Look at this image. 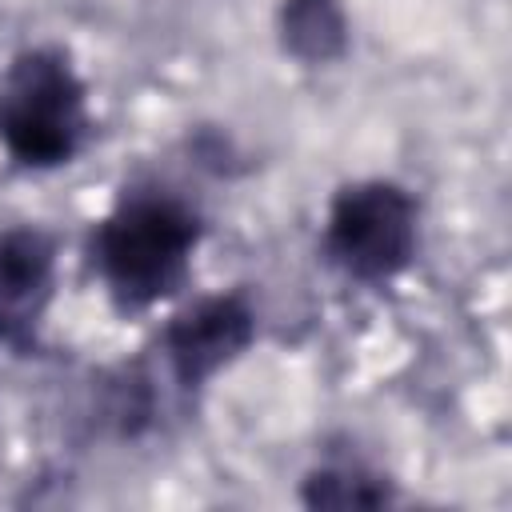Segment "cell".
<instances>
[{"mask_svg": "<svg viewBox=\"0 0 512 512\" xmlns=\"http://www.w3.org/2000/svg\"><path fill=\"white\" fill-rule=\"evenodd\" d=\"M196 216L168 196L124 200L92 236V256L120 304H152L180 288L196 248Z\"/></svg>", "mask_w": 512, "mask_h": 512, "instance_id": "obj_1", "label": "cell"}, {"mask_svg": "<svg viewBox=\"0 0 512 512\" xmlns=\"http://www.w3.org/2000/svg\"><path fill=\"white\" fill-rule=\"evenodd\" d=\"M84 84L52 48L16 56L0 84V140L28 168H56L84 140Z\"/></svg>", "mask_w": 512, "mask_h": 512, "instance_id": "obj_2", "label": "cell"}, {"mask_svg": "<svg viewBox=\"0 0 512 512\" xmlns=\"http://www.w3.org/2000/svg\"><path fill=\"white\" fill-rule=\"evenodd\" d=\"M328 256L356 280H388L416 252V204L404 188L384 180H364L332 200Z\"/></svg>", "mask_w": 512, "mask_h": 512, "instance_id": "obj_3", "label": "cell"}, {"mask_svg": "<svg viewBox=\"0 0 512 512\" xmlns=\"http://www.w3.org/2000/svg\"><path fill=\"white\" fill-rule=\"evenodd\" d=\"M252 332H256V320L240 296H208L168 324L164 348H168L172 372L184 384H200L224 364H232L252 344Z\"/></svg>", "mask_w": 512, "mask_h": 512, "instance_id": "obj_4", "label": "cell"}, {"mask_svg": "<svg viewBox=\"0 0 512 512\" xmlns=\"http://www.w3.org/2000/svg\"><path fill=\"white\" fill-rule=\"evenodd\" d=\"M52 240L36 228L0 236V340L24 348L52 296Z\"/></svg>", "mask_w": 512, "mask_h": 512, "instance_id": "obj_5", "label": "cell"}, {"mask_svg": "<svg viewBox=\"0 0 512 512\" xmlns=\"http://www.w3.org/2000/svg\"><path fill=\"white\" fill-rule=\"evenodd\" d=\"M284 48L308 64H328L348 48V24L336 0H288L280 12Z\"/></svg>", "mask_w": 512, "mask_h": 512, "instance_id": "obj_6", "label": "cell"}, {"mask_svg": "<svg viewBox=\"0 0 512 512\" xmlns=\"http://www.w3.org/2000/svg\"><path fill=\"white\" fill-rule=\"evenodd\" d=\"M304 500L320 508H360V504H384L388 492L364 480L360 472H316L304 488Z\"/></svg>", "mask_w": 512, "mask_h": 512, "instance_id": "obj_7", "label": "cell"}]
</instances>
